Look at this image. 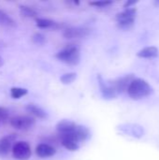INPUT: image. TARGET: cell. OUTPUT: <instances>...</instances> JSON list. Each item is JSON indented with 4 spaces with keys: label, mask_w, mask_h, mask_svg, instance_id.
Masks as SVG:
<instances>
[{
    "label": "cell",
    "mask_w": 159,
    "mask_h": 160,
    "mask_svg": "<svg viewBox=\"0 0 159 160\" xmlns=\"http://www.w3.org/2000/svg\"><path fill=\"white\" fill-rule=\"evenodd\" d=\"M55 57L68 66H77L81 62V52L79 47L75 45H68L59 51Z\"/></svg>",
    "instance_id": "cell-2"
},
{
    "label": "cell",
    "mask_w": 159,
    "mask_h": 160,
    "mask_svg": "<svg viewBox=\"0 0 159 160\" xmlns=\"http://www.w3.org/2000/svg\"><path fill=\"white\" fill-rule=\"evenodd\" d=\"M9 118V112L5 107H0V122L5 123Z\"/></svg>",
    "instance_id": "cell-24"
},
{
    "label": "cell",
    "mask_w": 159,
    "mask_h": 160,
    "mask_svg": "<svg viewBox=\"0 0 159 160\" xmlns=\"http://www.w3.org/2000/svg\"><path fill=\"white\" fill-rule=\"evenodd\" d=\"M12 156L17 160H28L31 158V146L27 142H16L12 146Z\"/></svg>",
    "instance_id": "cell-5"
},
{
    "label": "cell",
    "mask_w": 159,
    "mask_h": 160,
    "mask_svg": "<svg viewBox=\"0 0 159 160\" xmlns=\"http://www.w3.org/2000/svg\"><path fill=\"white\" fill-rule=\"evenodd\" d=\"M16 141V135L10 134L0 139V158H5L12 149L13 142Z\"/></svg>",
    "instance_id": "cell-10"
},
{
    "label": "cell",
    "mask_w": 159,
    "mask_h": 160,
    "mask_svg": "<svg viewBox=\"0 0 159 160\" xmlns=\"http://www.w3.org/2000/svg\"><path fill=\"white\" fill-rule=\"evenodd\" d=\"M20 14L24 18H37V12L29 6H20Z\"/></svg>",
    "instance_id": "cell-19"
},
{
    "label": "cell",
    "mask_w": 159,
    "mask_h": 160,
    "mask_svg": "<svg viewBox=\"0 0 159 160\" xmlns=\"http://www.w3.org/2000/svg\"><path fill=\"white\" fill-rule=\"evenodd\" d=\"M159 54L158 49L155 46H149L138 52L137 55L141 58H156Z\"/></svg>",
    "instance_id": "cell-16"
},
{
    "label": "cell",
    "mask_w": 159,
    "mask_h": 160,
    "mask_svg": "<svg viewBox=\"0 0 159 160\" xmlns=\"http://www.w3.org/2000/svg\"><path fill=\"white\" fill-rule=\"evenodd\" d=\"M113 2L110 0H97V1H92L89 2V5L94 6L96 8H107L111 6Z\"/></svg>",
    "instance_id": "cell-22"
},
{
    "label": "cell",
    "mask_w": 159,
    "mask_h": 160,
    "mask_svg": "<svg viewBox=\"0 0 159 160\" xmlns=\"http://www.w3.org/2000/svg\"><path fill=\"white\" fill-rule=\"evenodd\" d=\"M127 92L130 98L134 100H139L143 98L149 97L153 92V88L145 80L141 78H135L130 82Z\"/></svg>",
    "instance_id": "cell-1"
},
{
    "label": "cell",
    "mask_w": 159,
    "mask_h": 160,
    "mask_svg": "<svg viewBox=\"0 0 159 160\" xmlns=\"http://www.w3.org/2000/svg\"><path fill=\"white\" fill-rule=\"evenodd\" d=\"M3 65H4V60H3V58L0 56V67L3 66Z\"/></svg>",
    "instance_id": "cell-26"
},
{
    "label": "cell",
    "mask_w": 159,
    "mask_h": 160,
    "mask_svg": "<svg viewBox=\"0 0 159 160\" xmlns=\"http://www.w3.org/2000/svg\"><path fill=\"white\" fill-rule=\"evenodd\" d=\"M135 79L134 74H128L123 77H119L117 79L109 81V83L111 84V86L114 89V91L116 92L117 95L124 93L125 91L127 90L130 82Z\"/></svg>",
    "instance_id": "cell-6"
},
{
    "label": "cell",
    "mask_w": 159,
    "mask_h": 160,
    "mask_svg": "<svg viewBox=\"0 0 159 160\" xmlns=\"http://www.w3.org/2000/svg\"><path fill=\"white\" fill-rule=\"evenodd\" d=\"M36 154L40 158H52L56 154V149L48 143H40L36 147Z\"/></svg>",
    "instance_id": "cell-12"
},
{
    "label": "cell",
    "mask_w": 159,
    "mask_h": 160,
    "mask_svg": "<svg viewBox=\"0 0 159 160\" xmlns=\"http://www.w3.org/2000/svg\"><path fill=\"white\" fill-rule=\"evenodd\" d=\"M61 143L62 145L68 151L74 152L80 148V142L76 140V138L72 134L61 135Z\"/></svg>",
    "instance_id": "cell-11"
},
{
    "label": "cell",
    "mask_w": 159,
    "mask_h": 160,
    "mask_svg": "<svg viewBox=\"0 0 159 160\" xmlns=\"http://www.w3.org/2000/svg\"><path fill=\"white\" fill-rule=\"evenodd\" d=\"M155 4H156V5H159V1H156Z\"/></svg>",
    "instance_id": "cell-27"
},
{
    "label": "cell",
    "mask_w": 159,
    "mask_h": 160,
    "mask_svg": "<svg viewBox=\"0 0 159 160\" xmlns=\"http://www.w3.org/2000/svg\"><path fill=\"white\" fill-rule=\"evenodd\" d=\"M32 41L37 45H44L46 42V37L41 33H37L32 37Z\"/></svg>",
    "instance_id": "cell-23"
},
{
    "label": "cell",
    "mask_w": 159,
    "mask_h": 160,
    "mask_svg": "<svg viewBox=\"0 0 159 160\" xmlns=\"http://www.w3.org/2000/svg\"><path fill=\"white\" fill-rule=\"evenodd\" d=\"M28 91L25 88H21V87H12L10 89V96L14 99H19L25 95H27Z\"/></svg>",
    "instance_id": "cell-20"
},
{
    "label": "cell",
    "mask_w": 159,
    "mask_h": 160,
    "mask_svg": "<svg viewBox=\"0 0 159 160\" xmlns=\"http://www.w3.org/2000/svg\"><path fill=\"white\" fill-rule=\"evenodd\" d=\"M36 25L37 27L40 28V29H49V28H52L55 27L57 25V23L50 19H45V18H37L36 19Z\"/></svg>",
    "instance_id": "cell-18"
},
{
    "label": "cell",
    "mask_w": 159,
    "mask_h": 160,
    "mask_svg": "<svg viewBox=\"0 0 159 160\" xmlns=\"http://www.w3.org/2000/svg\"><path fill=\"white\" fill-rule=\"evenodd\" d=\"M9 124L12 128L21 131H27L32 129L36 125L34 117L29 115H18L9 120Z\"/></svg>",
    "instance_id": "cell-4"
},
{
    "label": "cell",
    "mask_w": 159,
    "mask_h": 160,
    "mask_svg": "<svg viewBox=\"0 0 159 160\" xmlns=\"http://www.w3.org/2000/svg\"><path fill=\"white\" fill-rule=\"evenodd\" d=\"M0 25L4 27H15L17 25L15 20L6 11L0 9Z\"/></svg>",
    "instance_id": "cell-17"
},
{
    "label": "cell",
    "mask_w": 159,
    "mask_h": 160,
    "mask_svg": "<svg viewBox=\"0 0 159 160\" xmlns=\"http://www.w3.org/2000/svg\"><path fill=\"white\" fill-rule=\"evenodd\" d=\"M77 78V74L75 72H68L65 73L60 77V81L63 84H70L72 83Z\"/></svg>",
    "instance_id": "cell-21"
},
{
    "label": "cell",
    "mask_w": 159,
    "mask_h": 160,
    "mask_svg": "<svg viewBox=\"0 0 159 160\" xmlns=\"http://www.w3.org/2000/svg\"><path fill=\"white\" fill-rule=\"evenodd\" d=\"M97 81H98V85H99V89H100V93L103 97L104 99L107 100H111L115 98L118 95L116 94V92L114 91V89L111 86V84L109 83V82L105 81L101 75L97 76Z\"/></svg>",
    "instance_id": "cell-8"
},
{
    "label": "cell",
    "mask_w": 159,
    "mask_h": 160,
    "mask_svg": "<svg viewBox=\"0 0 159 160\" xmlns=\"http://www.w3.org/2000/svg\"><path fill=\"white\" fill-rule=\"evenodd\" d=\"M138 3V1L137 0H128V1H127L126 3H125V5H124V8H132V6L133 5H135V4H137Z\"/></svg>",
    "instance_id": "cell-25"
},
{
    "label": "cell",
    "mask_w": 159,
    "mask_h": 160,
    "mask_svg": "<svg viewBox=\"0 0 159 160\" xmlns=\"http://www.w3.org/2000/svg\"><path fill=\"white\" fill-rule=\"evenodd\" d=\"M117 129L122 133L136 139H141L144 135L143 128L138 124H122L117 127Z\"/></svg>",
    "instance_id": "cell-7"
},
{
    "label": "cell",
    "mask_w": 159,
    "mask_h": 160,
    "mask_svg": "<svg viewBox=\"0 0 159 160\" xmlns=\"http://www.w3.org/2000/svg\"><path fill=\"white\" fill-rule=\"evenodd\" d=\"M77 124L73 121H70V120H67V119H64V120H61L57 123L56 125V130L57 132L59 133V135H66V134H69V133H72L76 128Z\"/></svg>",
    "instance_id": "cell-13"
},
{
    "label": "cell",
    "mask_w": 159,
    "mask_h": 160,
    "mask_svg": "<svg viewBox=\"0 0 159 160\" xmlns=\"http://www.w3.org/2000/svg\"><path fill=\"white\" fill-rule=\"evenodd\" d=\"M136 14H137V9L135 8H125V10L119 12L115 17L118 27L124 30L130 29L134 25Z\"/></svg>",
    "instance_id": "cell-3"
},
{
    "label": "cell",
    "mask_w": 159,
    "mask_h": 160,
    "mask_svg": "<svg viewBox=\"0 0 159 160\" xmlns=\"http://www.w3.org/2000/svg\"><path fill=\"white\" fill-rule=\"evenodd\" d=\"M69 134H72L79 142H86L91 138V132H90L89 128H86L85 126L78 125V124H77L74 131L72 133H69Z\"/></svg>",
    "instance_id": "cell-14"
},
{
    "label": "cell",
    "mask_w": 159,
    "mask_h": 160,
    "mask_svg": "<svg viewBox=\"0 0 159 160\" xmlns=\"http://www.w3.org/2000/svg\"><path fill=\"white\" fill-rule=\"evenodd\" d=\"M25 110L32 115H34L35 117H37L39 119H46L48 117L47 112L40 107L37 106L36 104L30 103L25 107Z\"/></svg>",
    "instance_id": "cell-15"
},
{
    "label": "cell",
    "mask_w": 159,
    "mask_h": 160,
    "mask_svg": "<svg viewBox=\"0 0 159 160\" xmlns=\"http://www.w3.org/2000/svg\"><path fill=\"white\" fill-rule=\"evenodd\" d=\"M90 29L84 26H76V27H69L64 31V37L67 39L71 38H85L90 34Z\"/></svg>",
    "instance_id": "cell-9"
}]
</instances>
